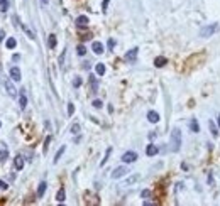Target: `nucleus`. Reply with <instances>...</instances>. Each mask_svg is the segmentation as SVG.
<instances>
[{"mask_svg": "<svg viewBox=\"0 0 220 206\" xmlns=\"http://www.w3.org/2000/svg\"><path fill=\"white\" fill-rule=\"evenodd\" d=\"M181 144H183L181 130H179V128H173V130H171V139H169L171 150H173V152H179V149H181Z\"/></svg>", "mask_w": 220, "mask_h": 206, "instance_id": "1", "label": "nucleus"}, {"mask_svg": "<svg viewBox=\"0 0 220 206\" xmlns=\"http://www.w3.org/2000/svg\"><path fill=\"white\" fill-rule=\"evenodd\" d=\"M220 29L218 24H208V26H203L200 29V37H212Z\"/></svg>", "mask_w": 220, "mask_h": 206, "instance_id": "2", "label": "nucleus"}, {"mask_svg": "<svg viewBox=\"0 0 220 206\" xmlns=\"http://www.w3.org/2000/svg\"><path fill=\"white\" fill-rule=\"evenodd\" d=\"M136 161H137V152H134V150H127L122 155V162H125V164H132Z\"/></svg>", "mask_w": 220, "mask_h": 206, "instance_id": "3", "label": "nucleus"}, {"mask_svg": "<svg viewBox=\"0 0 220 206\" xmlns=\"http://www.w3.org/2000/svg\"><path fill=\"white\" fill-rule=\"evenodd\" d=\"M127 172H129V169L125 167V166H120V167L114 169V172H112V179H120V178H124Z\"/></svg>", "mask_w": 220, "mask_h": 206, "instance_id": "4", "label": "nucleus"}, {"mask_svg": "<svg viewBox=\"0 0 220 206\" xmlns=\"http://www.w3.org/2000/svg\"><path fill=\"white\" fill-rule=\"evenodd\" d=\"M75 24H76V27L85 29V27L90 24V20H88V17H86V15H78L76 20H75Z\"/></svg>", "mask_w": 220, "mask_h": 206, "instance_id": "5", "label": "nucleus"}, {"mask_svg": "<svg viewBox=\"0 0 220 206\" xmlns=\"http://www.w3.org/2000/svg\"><path fill=\"white\" fill-rule=\"evenodd\" d=\"M5 88H7V93H9L10 96H12V98H15L17 96V90L14 88V85H12V81H10V79H5Z\"/></svg>", "mask_w": 220, "mask_h": 206, "instance_id": "6", "label": "nucleus"}, {"mask_svg": "<svg viewBox=\"0 0 220 206\" xmlns=\"http://www.w3.org/2000/svg\"><path fill=\"white\" fill-rule=\"evenodd\" d=\"M137 53H139V49H137V48H132L131 51H129V53L124 56V57H125V61H131V63H134L136 57H137Z\"/></svg>", "mask_w": 220, "mask_h": 206, "instance_id": "7", "label": "nucleus"}, {"mask_svg": "<svg viewBox=\"0 0 220 206\" xmlns=\"http://www.w3.org/2000/svg\"><path fill=\"white\" fill-rule=\"evenodd\" d=\"M10 78L14 79V81H20V78H22V74H20V69L17 66H14L12 69H10Z\"/></svg>", "mask_w": 220, "mask_h": 206, "instance_id": "8", "label": "nucleus"}, {"mask_svg": "<svg viewBox=\"0 0 220 206\" xmlns=\"http://www.w3.org/2000/svg\"><path fill=\"white\" fill-rule=\"evenodd\" d=\"M157 152H159V149H157V145H154V144H149V145L146 147V154L149 155V157H154Z\"/></svg>", "mask_w": 220, "mask_h": 206, "instance_id": "9", "label": "nucleus"}, {"mask_svg": "<svg viewBox=\"0 0 220 206\" xmlns=\"http://www.w3.org/2000/svg\"><path fill=\"white\" fill-rule=\"evenodd\" d=\"M147 120H149L151 124H157V122H159V113L154 111V110H151L149 113H147Z\"/></svg>", "mask_w": 220, "mask_h": 206, "instance_id": "10", "label": "nucleus"}, {"mask_svg": "<svg viewBox=\"0 0 220 206\" xmlns=\"http://www.w3.org/2000/svg\"><path fill=\"white\" fill-rule=\"evenodd\" d=\"M14 166H15L17 171H22L24 169V157L22 155H17V157L14 159Z\"/></svg>", "mask_w": 220, "mask_h": 206, "instance_id": "11", "label": "nucleus"}, {"mask_svg": "<svg viewBox=\"0 0 220 206\" xmlns=\"http://www.w3.org/2000/svg\"><path fill=\"white\" fill-rule=\"evenodd\" d=\"M92 51L95 54H102L103 53V44H102V42H98V41H95L92 44Z\"/></svg>", "mask_w": 220, "mask_h": 206, "instance_id": "12", "label": "nucleus"}, {"mask_svg": "<svg viewBox=\"0 0 220 206\" xmlns=\"http://www.w3.org/2000/svg\"><path fill=\"white\" fill-rule=\"evenodd\" d=\"M190 130H192L193 133H198V132H200V124H198L196 118H192V120H190Z\"/></svg>", "mask_w": 220, "mask_h": 206, "instance_id": "13", "label": "nucleus"}, {"mask_svg": "<svg viewBox=\"0 0 220 206\" xmlns=\"http://www.w3.org/2000/svg\"><path fill=\"white\" fill-rule=\"evenodd\" d=\"M46 187H48V183H46V181H41V183H39V187H37V198H42V196H44Z\"/></svg>", "mask_w": 220, "mask_h": 206, "instance_id": "14", "label": "nucleus"}, {"mask_svg": "<svg viewBox=\"0 0 220 206\" xmlns=\"http://www.w3.org/2000/svg\"><path fill=\"white\" fill-rule=\"evenodd\" d=\"M164 64H168V59H166L164 56H157L156 59H154V66L156 68H163Z\"/></svg>", "mask_w": 220, "mask_h": 206, "instance_id": "15", "label": "nucleus"}, {"mask_svg": "<svg viewBox=\"0 0 220 206\" xmlns=\"http://www.w3.org/2000/svg\"><path fill=\"white\" fill-rule=\"evenodd\" d=\"M19 107H20V110H26V107H27V96H26V93H20V96H19Z\"/></svg>", "mask_w": 220, "mask_h": 206, "instance_id": "16", "label": "nucleus"}, {"mask_svg": "<svg viewBox=\"0 0 220 206\" xmlns=\"http://www.w3.org/2000/svg\"><path fill=\"white\" fill-rule=\"evenodd\" d=\"M64 200H66V191L61 187V189L56 193V201H58V203H64Z\"/></svg>", "mask_w": 220, "mask_h": 206, "instance_id": "17", "label": "nucleus"}, {"mask_svg": "<svg viewBox=\"0 0 220 206\" xmlns=\"http://www.w3.org/2000/svg\"><path fill=\"white\" fill-rule=\"evenodd\" d=\"M95 71H97V74H98V76H103V74H105V71H107L105 64H103V63H98V64L95 66Z\"/></svg>", "mask_w": 220, "mask_h": 206, "instance_id": "18", "label": "nucleus"}, {"mask_svg": "<svg viewBox=\"0 0 220 206\" xmlns=\"http://www.w3.org/2000/svg\"><path fill=\"white\" fill-rule=\"evenodd\" d=\"M90 85H92V93H97V90H98V81H97V78L93 76V74H90Z\"/></svg>", "mask_w": 220, "mask_h": 206, "instance_id": "19", "label": "nucleus"}, {"mask_svg": "<svg viewBox=\"0 0 220 206\" xmlns=\"http://www.w3.org/2000/svg\"><path fill=\"white\" fill-rule=\"evenodd\" d=\"M64 150H66V145H61V147H59V150H58L56 155H54V161H53L54 164H58V162H59V159H61V155L64 154Z\"/></svg>", "mask_w": 220, "mask_h": 206, "instance_id": "20", "label": "nucleus"}, {"mask_svg": "<svg viewBox=\"0 0 220 206\" xmlns=\"http://www.w3.org/2000/svg\"><path fill=\"white\" fill-rule=\"evenodd\" d=\"M208 128H210V132H212V135L214 137H217L218 135V128H217V125H215V122H208Z\"/></svg>", "mask_w": 220, "mask_h": 206, "instance_id": "21", "label": "nucleus"}, {"mask_svg": "<svg viewBox=\"0 0 220 206\" xmlns=\"http://www.w3.org/2000/svg\"><path fill=\"white\" fill-rule=\"evenodd\" d=\"M56 36L54 34H51V36H49V37H48V46H49V48H51V49H54L56 48Z\"/></svg>", "mask_w": 220, "mask_h": 206, "instance_id": "22", "label": "nucleus"}, {"mask_svg": "<svg viewBox=\"0 0 220 206\" xmlns=\"http://www.w3.org/2000/svg\"><path fill=\"white\" fill-rule=\"evenodd\" d=\"M139 178H140L139 174H134V176H131V178H129L127 181H125V184H124V186H131V184H134L136 181H139Z\"/></svg>", "mask_w": 220, "mask_h": 206, "instance_id": "23", "label": "nucleus"}, {"mask_svg": "<svg viewBox=\"0 0 220 206\" xmlns=\"http://www.w3.org/2000/svg\"><path fill=\"white\" fill-rule=\"evenodd\" d=\"M110 154H112V147H109V149L105 150V157H103V159H102V162H100V166H102V167H103V166L107 164V161H109Z\"/></svg>", "mask_w": 220, "mask_h": 206, "instance_id": "24", "label": "nucleus"}, {"mask_svg": "<svg viewBox=\"0 0 220 206\" xmlns=\"http://www.w3.org/2000/svg\"><path fill=\"white\" fill-rule=\"evenodd\" d=\"M9 9V0H0V12H7Z\"/></svg>", "mask_w": 220, "mask_h": 206, "instance_id": "25", "label": "nucleus"}, {"mask_svg": "<svg viewBox=\"0 0 220 206\" xmlns=\"http://www.w3.org/2000/svg\"><path fill=\"white\" fill-rule=\"evenodd\" d=\"M15 46H17V41H15L14 37H9V39H7V48H9V49H14Z\"/></svg>", "mask_w": 220, "mask_h": 206, "instance_id": "26", "label": "nucleus"}, {"mask_svg": "<svg viewBox=\"0 0 220 206\" xmlns=\"http://www.w3.org/2000/svg\"><path fill=\"white\" fill-rule=\"evenodd\" d=\"M76 53H78V56H85V54H86V48H85L83 44H78Z\"/></svg>", "mask_w": 220, "mask_h": 206, "instance_id": "27", "label": "nucleus"}, {"mask_svg": "<svg viewBox=\"0 0 220 206\" xmlns=\"http://www.w3.org/2000/svg\"><path fill=\"white\" fill-rule=\"evenodd\" d=\"M7 157H9V150H7V149H2V150H0V162H3Z\"/></svg>", "mask_w": 220, "mask_h": 206, "instance_id": "28", "label": "nucleus"}, {"mask_svg": "<svg viewBox=\"0 0 220 206\" xmlns=\"http://www.w3.org/2000/svg\"><path fill=\"white\" fill-rule=\"evenodd\" d=\"M73 86H75V88H80V86H81V78L80 76H76L73 79Z\"/></svg>", "mask_w": 220, "mask_h": 206, "instance_id": "29", "label": "nucleus"}, {"mask_svg": "<svg viewBox=\"0 0 220 206\" xmlns=\"http://www.w3.org/2000/svg\"><path fill=\"white\" fill-rule=\"evenodd\" d=\"M49 142H51V135L46 137V140H44V152H48V149H49Z\"/></svg>", "mask_w": 220, "mask_h": 206, "instance_id": "30", "label": "nucleus"}, {"mask_svg": "<svg viewBox=\"0 0 220 206\" xmlns=\"http://www.w3.org/2000/svg\"><path fill=\"white\" fill-rule=\"evenodd\" d=\"M73 113H75V105L73 103H68V115L71 117Z\"/></svg>", "mask_w": 220, "mask_h": 206, "instance_id": "31", "label": "nucleus"}, {"mask_svg": "<svg viewBox=\"0 0 220 206\" xmlns=\"http://www.w3.org/2000/svg\"><path fill=\"white\" fill-rule=\"evenodd\" d=\"M93 107H95V108H102L103 107V103H102V100H93Z\"/></svg>", "mask_w": 220, "mask_h": 206, "instance_id": "32", "label": "nucleus"}, {"mask_svg": "<svg viewBox=\"0 0 220 206\" xmlns=\"http://www.w3.org/2000/svg\"><path fill=\"white\" fill-rule=\"evenodd\" d=\"M78 132H80V125L75 124L73 127H71V133H78Z\"/></svg>", "mask_w": 220, "mask_h": 206, "instance_id": "33", "label": "nucleus"}, {"mask_svg": "<svg viewBox=\"0 0 220 206\" xmlns=\"http://www.w3.org/2000/svg\"><path fill=\"white\" fill-rule=\"evenodd\" d=\"M109 3H110V0H103V2H102V10H103V12H105V10H107V7H109Z\"/></svg>", "mask_w": 220, "mask_h": 206, "instance_id": "34", "label": "nucleus"}, {"mask_svg": "<svg viewBox=\"0 0 220 206\" xmlns=\"http://www.w3.org/2000/svg\"><path fill=\"white\" fill-rule=\"evenodd\" d=\"M140 196H142V198H149L151 196V191L149 189H144L142 193H140Z\"/></svg>", "mask_w": 220, "mask_h": 206, "instance_id": "35", "label": "nucleus"}, {"mask_svg": "<svg viewBox=\"0 0 220 206\" xmlns=\"http://www.w3.org/2000/svg\"><path fill=\"white\" fill-rule=\"evenodd\" d=\"M7 187H9V184H7L5 181H2V179H0V189L3 191V189H7Z\"/></svg>", "mask_w": 220, "mask_h": 206, "instance_id": "36", "label": "nucleus"}, {"mask_svg": "<svg viewBox=\"0 0 220 206\" xmlns=\"http://www.w3.org/2000/svg\"><path fill=\"white\" fill-rule=\"evenodd\" d=\"M115 48V41L114 39H109V49H114Z\"/></svg>", "mask_w": 220, "mask_h": 206, "instance_id": "37", "label": "nucleus"}, {"mask_svg": "<svg viewBox=\"0 0 220 206\" xmlns=\"http://www.w3.org/2000/svg\"><path fill=\"white\" fill-rule=\"evenodd\" d=\"M63 61H64V51H63V54H61V57H59V64L63 66Z\"/></svg>", "mask_w": 220, "mask_h": 206, "instance_id": "38", "label": "nucleus"}, {"mask_svg": "<svg viewBox=\"0 0 220 206\" xmlns=\"http://www.w3.org/2000/svg\"><path fill=\"white\" fill-rule=\"evenodd\" d=\"M12 59H14V61H19V59H20V56H19V54H14Z\"/></svg>", "mask_w": 220, "mask_h": 206, "instance_id": "39", "label": "nucleus"}, {"mask_svg": "<svg viewBox=\"0 0 220 206\" xmlns=\"http://www.w3.org/2000/svg\"><path fill=\"white\" fill-rule=\"evenodd\" d=\"M2 39H3V31H0V42H2Z\"/></svg>", "mask_w": 220, "mask_h": 206, "instance_id": "40", "label": "nucleus"}, {"mask_svg": "<svg viewBox=\"0 0 220 206\" xmlns=\"http://www.w3.org/2000/svg\"><path fill=\"white\" fill-rule=\"evenodd\" d=\"M41 2H42V3H48V2H49V0H41Z\"/></svg>", "mask_w": 220, "mask_h": 206, "instance_id": "41", "label": "nucleus"}, {"mask_svg": "<svg viewBox=\"0 0 220 206\" xmlns=\"http://www.w3.org/2000/svg\"><path fill=\"white\" fill-rule=\"evenodd\" d=\"M218 128H220V115H218Z\"/></svg>", "mask_w": 220, "mask_h": 206, "instance_id": "42", "label": "nucleus"}, {"mask_svg": "<svg viewBox=\"0 0 220 206\" xmlns=\"http://www.w3.org/2000/svg\"><path fill=\"white\" fill-rule=\"evenodd\" d=\"M0 127H2V122H0Z\"/></svg>", "mask_w": 220, "mask_h": 206, "instance_id": "43", "label": "nucleus"}]
</instances>
